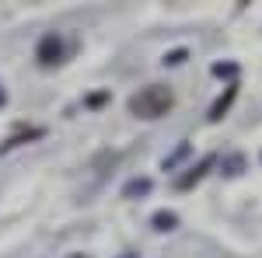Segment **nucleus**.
I'll return each mask as SVG.
<instances>
[{"label":"nucleus","instance_id":"obj_1","mask_svg":"<svg viewBox=\"0 0 262 258\" xmlns=\"http://www.w3.org/2000/svg\"><path fill=\"white\" fill-rule=\"evenodd\" d=\"M171 105H175V95L168 87H161V84H150V87H143L140 95L129 98V112L137 119H161V115L171 112Z\"/></svg>","mask_w":262,"mask_h":258},{"label":"nucleus","instance_id":"obj_2","mask_svg":"<svg viewBox=\"0 0 262 258\" xmlns=\"http://www.w3.org/2000/svg\"><path fill=\"white\" fill-rule=\"evenodd\" d=\"M35 60H39V66H56V63L63 60V39L56 35V32H49V35L39 39V45H35Z\"/></svg>","mask_w":262,"mask_h":258},{"label":"nucleus","instance_id":"obj_3","mask_svg":"<svg viewBox=\"0 0 262 258\" xmlns=\"http://www.w3.org/2000/svg\"><path fill=\"white\" fill-rule=\"evenodd\" d=\"M213 154H206V157L200 160V164H196V168H189V171H185V175H182L179 181H175V185H179L182 192H189V189H192V185H196V181H203V175H206V171H210V168H213Z\"/></svg>","mask_w":262,"mask_h":258},{"label":"nucleus","instance_id":"obj_4","mask_svg":"<svg viewBox=\"0 0 262 258\" xmlns=\"http://www.w3.org/2000/svg\"><path fill=\"white\" fill-rule=\"evenodd\" d=\"M234 98H238V84H227V91H224L221 98L210 105V122H221V119H224V112L231 108V101H234Z\"/></svg>","mask_w":262,"mask_h":258},{"label":"nucleus","instance_id":"obj_5","mask_svg":"<svg viewBox=\"0 0 262 258\" xmlns=\"http://www.w3.org/2000/svg\"><path fill=\"white\" fill-rule=\"evenodd\" d=\"M150 189H154V181H150V178H133V181H126V185H122V199L147 196Z\"/></svg>","mask_w":262,"mask_h":258},{"label":"nucleus","instance_id":"obj_6","mask_svg":"<svg viewBox=\"0 0 262 258\" xmlns=\"http://www.w3.org/2000/svg\"><path fill=\"white\" fill-rule=\"evenodd\" d=\"M150 223H154V230H175V227H179V213H171V209H158V213L150 217Z\"/></svg>","mask_w":262,"mask_h":258},{"label":"nucleus","instance_id":"obj_7","mask_svg":"<svg viewBox=\"0 0 262 258\" xmlns=\"http://www.w3.org/2000/svg\"><path fill=\"white\" fill-rule=\"evenodd\" d=\"M42 136H46V129H28V133H18V136H11L7 143H0V154H4V150H11V147L28 143V139H42Z\"/></svg>","mask_w":262,"mask_h":258},{"label":"nucleus","instance_id":"obj_8","mask_svg":"<svg viewBox=\"0 0 262 258\" xmlns=\"http://www.w3.org/2000/svg\"><path fill=\"white\" fill-rule=\"evenodd\" d=\"M242 168H245L242 154H231V157L224 160V175H242Z\"/></svg>","mask_w":262,"mask_h":258},{"label":"nucleus","instance_id":"obj_9","mask_svg":"<svg viewBox=\"0 0 262 258\" xmlns=\"http://www.w3.org/2000/svg\"><path fill=\"white\" fill-rule=\"evenodd\" d=\"M189 60V49H171L168 56H164V66H179V63Z\"/></svg>","mask_w":262,"mask_h":258},{"label":"nucleus","instance_id":"obj_10","mask_svg":"<svg viewBox=\"0 0 262 258\" xmlns=\"http://www.w3.org/2000/svg\"><path fill=\"white\" fill-rule=\"evenodd\" d=\"M185 154H189V143H179V150H175L171 157H164V171H168V168H175V164H179Z\"/></svg>","mask_w":262,"mask_h":258},{"label":"nucleus","instance_id":"obj_11","mask_svg":"<svg viewBox=\"0 0 262 258\" xmlns=\"http://www.w3.org/2000/svg\"><path fill=\"white\" fill-rule=\"evenodd\" d=\"M213 74H217V77H224V74H227V77H234V63H217V66H213Z\"/></svg>","mask_w":262,"mask_h":258},{"label":"nucleus","instance_id":"obj_12","mask_svg":"<svg viewBox=\"0 0 262 258\" xmlns=\"http://www.w3.org/2000/svg\"><path fill=\"white\" fill-rule=\"evenodd\" d=\"M119 258H140V255H137V251H122Z\"/></svg>","mask_w":262,"mask_h":258},{"label":"nucleus","instance_id":"obj_13","mask_svg":"<svg viewBox=\"0 0 262 258\" xmlns=\"http://www.w3.org/2000/svg\"><path fill=\"white\" fill-rule=\"evenodd\" d=\"M4 101H7V95H4V87H0V108H4Z\"/></svg>","mask_w":262,"mask_h":258},{"label":"nucleus","instance_id":"obj_14","mask_svg":"<svg viewBox=\"0 0 262 258\" xmlns=\"http://www.w3.org/2000/svg\"><path fill=\"white\" fill-rule=\"evenodd\" d=\"M70 258H84V255H70Z\"/></svg>","mask_w":262,"mask_h":258}]
</instances>
